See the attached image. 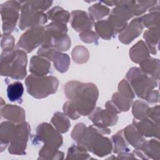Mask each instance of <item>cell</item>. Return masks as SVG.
Instances as JSON below:
<instances>
[{"label":"cell","instance_id":"39","mask_svg":"<svg viewBox=\"0 0 160 160\" xmlns=\"http://www.w3.org/2000/svg\"><path fill=\"white\" fill-rule=\"evenodd\" d=\"M118 90L121 95L128 98L132 99L134 98V93L133 92L131 86L126 79H122L119 83Z\"/></svg>","mask_w":160,"mask_h":160},{"label":"cell","instance_id":"35","mask_svg":"<svg viewBox=\"0 0 160 160\" xmlns=\"http://www.w3.org/2000/svg\"><path fill=\"white\" fill-rule=\"evenodd\" d=\"M112 101L121 111H128L132 102V99L128 98L119 92H116L112 95Z\"/></svg>","mask_w":160,"mask_h":160},{"label":"cell","instance_id":"7","mask_svg":"<svg viewBox=\"0 0 160 160\" xmlns=\"http://www.w3.org/2000/svg\"><path fill=\"white\" fill-rule=\"evenodd\" d=\"M47 16L34 8L30 1H24L21 6L19 27L21 30L41 26L47 22Z\"/></svg>","mask_w":160,"mask_h":160},{"label":"cell","instance_id":"36","mask_svg":"<svg viewBox=\"0 0 160 160\" xmlns=\"http://www.w3.org/2000/svg\"><path fill=\"white\" fill-rule=\"evenodd\" d=\"M64 154L58 149H50L43 146L39 152L38 159H62Z\"/></svg>","mask_w":160,"mask_h":160},{"label":"cell","instance_id":"30","mask_svg":"<svg viewBox=\"0 0 160 160\" xmlns=\"http://www.w3.org/2000/svg\"><path fill=\"white\" fill-rule=\"evenodd\" d=\"M51 122L56 129L61 133L66 132L71 126V123L66 115L59 112H57L54 114L51 119Z\"/></svg>","mask_w":160,"mask_h":160},{"label":"cell","instance_id":"23","mask_svg":"<svg viewBox=\"0 0 160 160\" xmlns=\"http://www.w3.org/2000/svg\"><path fill=\"white\" fill-rule=\"evenodd\" d=\"M123 135L126 140L136 148H139L145 141L142 136L133 124L128 126L123 130Z\"/></svg>","mask_w":160,"mask_h":160},{"label":"cell","instance_id":"46","mask_svg":"<svg viewBox=\"0 0 160 160\" xmlns=\"http://www.w3.org/2000/svg\"><path fill=\"white\" fill-rule=\"evenodd\" d=\"M145 100L150 103H155L159 101V92L158 91L152 90L146 96Z\"/></svg>","mask_w":160,"mask_h":160},{"label":"cell","instance_id":"14","mask_svg":"<svg viewBox=\"0 0 160 160\" xmlns=\"http://www.w3.org/2000/svg\"><path fill=\"white\" fill-rule=\"evenodd\" d=\"M71 26L78 32H86L91 30L94 22L93 20L87 12L81 10L71 12Z\"/></svg>","mask_w":160,"mask_h":160},{"label":"cell","instance_id":"47","mask_svg":"<svg viewBox=\"0 0 160 160\" xmlns=\"http://www.w3.org/2000/svg\"><path fill=\"white\" fill-rule=\"evenodd\" d=\"M106 109L107 110H108L109 111L112 112V113H115V114H118L121 112L120 109L114 104V103L112 101H108L106 103Z\"/></svg>","mask_w":160,"mask_h":160},{"label":"cell","instance_id":"13","mask_svg":"<svg viewBox=\"0 0 160 160\" xmlns=\"http://www.w3.org/2000/svg\"><path fill=\"white\" fill-rule=\"evenodd\" d=\"M89 115V118L92 121L94 126L99 128L113 126L118 119L117 114L112 113L106 109H102L99 107L94 108Z\"/></svg>","mask_w":160,"mask_h":160},{"label":"cell","instance_id":"41","mask_svg":"<svg viewBox=\"0 0 160 160\" xmlns=\"http://www.w3.org/2000/svg\"><path fill=\"white\" fill-rule=\"evenodd\" d=\"M79 38L82 41L88 43L96 42L99 39V36L96 32L91 30L81 32L79 34Z\"/></svg>","mask_w":160,"mask_h":160},{"label":"cell","instance_id":"9","mask_svg":"<svg viewBox=\"0 0 160 160\" xmlns=\"http://www.w3.org/2000/svg\"><path fill=\"white\" fill-rule=\"evenodd\" d=\"M46 39L45 28L42 26L28 29L19 38L18 46L26 52H30L44 43Z\"/></svg>","mask_w":160,"mask_h":160},{"label":"cell","instance_id":"26","mask_svg":"<svg viewBox=\"0 0 160 160\" xmlns=\"http://www.w3.org/2000/svg\"><path fill=\"white\" fill-rule=\"evenodd\" d=\"M159 27H157L146 31L143 35V38L147 43L149 51L152 54H156L158 51L159 40Z\"/></svg>","mask_w":160,"mask_h":160},{"label":"cell","instance_id":"45","mask_svg":"<svg viewBox=\"0 0 160 160\" xmlns=\"http://www.w3.org/2000/svg\"><path fill=\"white\" fill-rule=\"evenodd\" d=\"M159 106H156L154 108H149L148 111V117H149L154 122L159 124Z\"/></svg>","mask_w":160,"mask_h":160},{"label":"cell","instance_id":"10","mask_svg":"<svg viewBox=\"0 0 160 160\" xmlns=\"http://www.w3.org/2000/svg\"><path fill=\"white\" fill-rule=\"evenodd\" d=\"M30 134V126L26 122L17 124L8 151L10 154L23 155L25 154L27 142Z\"/></svg>","mask_w":160,"mask_h":160},{"label":"cell","instance_id":"40","mask_svg":"<svg viewBox=\"0 0 160 160\" xmlns=\"http://www.w3.org/2000/svg\"><path fill=\"white\" fill-rule=\"evenodd\" d=\"M63 111L64 114L72 119H76L80 117V114L77 112L74 106L72 104L71 101L69 100L64 103L63 106Z\"/></svg>","mask_w":160,"mask_h":160},{"label":"cell","instance_id":"16","mask_svg":"<svg viewBox=\"0 0 160 160\" xmlns=\"http://www.w3.org/2000/svg\"><path fill=\"white\" fill-rule=\"evenodd\" d=\"M134 155L141 159H159V142L155 139L144 141L133 151Z\"/></svg>","mask_w":160,"mask_h":160},{"label":"cell","instance_id":"33","mask_svg":"<svg viewBox=\"0 0 160 160\" xmlns=\"http://www.w3.org/2000/svg\"><path fill=\"white\" fill-rule=\"evenodd\" d=\"M89 16L94 20H99L108 15L109 12V9L101 2L96 3L89 8Z\"/></svg>","mask_w":160,"mask_h":160},{"label":"cell","instance_id":"29","mask_svg":"<svg viewBox=\"0 0 160 160\" xmlns=\"http://www.w3.org/2000/svg\"><path fill=\"white\" fill-rule=\"evenodd\" d=\"M68 28L66 24L57 22H52L45 27L46 36L57 38L66 35Z\"/></svg>","mask_w":160,"mask_h":160},{"label":"cell","instance_id":"2","mask_svg":"<svg viewBox=\"0 0 160 160\" xmlns=\"http://www.w3.org/2000/svg\"><path fill=\"white\" fill-rule=\"evenodd\" d=\"M27 55L19 49L3 50L1 55V75L14 79H22L26 76Z\"/></svg>","mask_w":160,"mask_h":160},{"label":"cell","instance_id":"22","mask_svg":"<svg viewBox=\"0 0 160 160\" xmlns=\"http://www.w3.org/2000/svg\"><path fill=\"white\" fill-rule=\"evenodd\" d=\"M140 69L154 79H159V61L149 57L139 63Z\"/></svg>","mask_w":160,"mask_h":160},{"label":"cell","instance_id":"12","mask_svg":"<svg viewBox=\"0 0 160 160\" xmlns=\"http://www.w3.org/2000/svg\"><path fill=\"white\" fill-rule=\"evenodd\" d=\"M37 54L52 61L56 69L60 72H64L69 68L70 59L66 54L62 53L54 48H46L42 46L39 49Z\"/></svg>","mask_w":160,"mask_h":160},{"label":"cell","instance_id":"24","mask_svg":"<svg viewBox=\"0 0 160 160\" xmlns=\"http://www.w3.org/2000/svg\"><path fill=\"white\" fill-rule=\"evenodd\" d=\"M94 27L96 34L103 39H111L116 34L114 28L108 19L97 21L94 24Z\"/></svg>","mask_w":160,"mask_h":160},{"label":"cell","instance_id":"1","mask_svg":"<svg viewBox=\"0 0 160 160\" xmlns=\"http://www.w3.org/2000/svg\"><path fill=\"white\" fill-rule=\"evenodd\" d=\"M64 91L67 98L80 115H89L95 108L99 95L95 84L72 81L66 84Z\"/></svg>","mask_w":160,"mask_h":160},{"label":"cell","instance_id":"21","mask_svg":"<svg viewBox=\"0 0 160 160\" xmlns=\"http://www.w3.org/2000/svg\"><path fill=\"white\" fill-rule=\"evenodd\" d=\"M16 125L12 122H3L0 128V141L1 151H3L6 146L11 142L15 131Z\"/></svg>","mask_w":160,"mask_h":160},{"label":"cell","instance_id":"31","mask_svg":"<svg viewBox=\"0 0 160 160\" xmlns=\"http://www.w3.org/2000/svg\"><path fill=\"white\" fill-rule=\"evenodd\" d=\"M114 145V153H122L128 152L129 148L128 144L126 141V139L123 135V130L118 131L116 134L113 135L111 138Z\"/></svg>","mask_w":160,"mask_h":160},{"label":"cell","instance_id":"11","mask_svg":"<svg viewBox=\"0 0 160 160\" xmlns=\"http://www.w3.org/2000/svg\"><path fill=\"white\" fill-rule=\"evenodd\" d=\"M36 137L44 143V146L50 149H58L62 144V137L59 132L47 122L38 126Z\"/></svg>","mask_w":160,"mask_h":160},{"label":"cell","instance_id":"43","mask_svg":"<svg viewBox=\"0 0 160 160\" xmlns=\"http://www.w3.org/2000/svg\"><path fill=\"white\" fill-rule=\"evenodd\" d=\"M31 5L36 9L44 12L52 4V1H29Z\"/></svg>","mask_w":160,"mask_h":160},{"label":"cell","instance_id":"5","mask_svg":"<svg viewBox=\"0 0 160 160\" xmlns=\"http://www.w3.org/2000/svg\"><path fill=\"white\" fill-rule=\"evenodd\" d=\"M126 79L136 94L143 99L158 85L155 79L138 68H131L126 74Z\"/></svg>","mask_w":160,"mask_h":160},{"label":"cell","instance_id":"18","mask_svg":"<svg viewBox=\"0 0 160 160\" xmlns=\"http://www.w3.org/2000/svg\"><path fill=\"white\" fill-rule=\"evenodd\" d=\"M1 112L4 118L14 123L19 124L23 122L26 119L24 109L16 105L6 104L1 106Z\"/></svg>","mask_w":160,"mask_h":160},{"label":"cell","instance_id":"8","mask_svg":"<svg viewBox=\"0 0 160 160\" xmlns=\"http://www.w3.org/2000/svg\"><path fill=\"white\" fill-rule=\"evenodd\" d=\"M21 3L19 1H8L1 5L3 34H10L14 29L21 8Z\"/></svg>","mask_w":160,"mask_h":160},{"label":"cell","instance_id":"20","mask_svg":"<svg viewBox=\"0 0 160 160\" xmlns=\"http://www.w3.org/2000/svg\"><path fill=\"white\" fill-rule=\"evenodd\" d=\"M129 56L133 62L139 64L149 57V49L143 41H138L130 49Z\"/></svg>","mask_w":160,"mask_h":160},{"label":"cell","instance_id":"27","mask_svg":"<svg viewBox=\"0 0 160 160\" xmlns=\"http://www.w3.org/2000/svg\"><path fill=\"white\" fill-rule=\"evenodd\" d=\"M24 92V86L19 81L14 82L8 85L7 88V96L11 102H22V96Z\"/></svg>","mask_w":160,"mask_h":160},{"label":"cell","instance_id":"42","mask_svg":"<svg viewBox=\"0 0 160 160\" xmlns=\"http://www.w3.org/2000/svg\"><path fill=\"white\" fill-rule=\"evenodd\" d=\"M14 39L11 34H2L1 36V48L3 50L14 49Z\"/></svg>","mask_w":160,"mask_h":160},{"label":"cell","instance_id":"19","mask_svg":"<svg viewBox=\"0 0 160 160\" xmlns=\"http://www.w3.org/2000/svg\"><path fill=\"white\" fill-rule=\"evenodd\" d=\"M51 69V62L49 59L41 56H34L30 61L29 69L31 74L36 76L46 75Z\"/></svg>","mask_w":160,"mask_h":160},{"label":"cell","instance_id":"28","mask_svg":"<svg viewBox=\"0 0 160 160\" xmlns=\"http://www.w3.org/2000/svg\"><path fill=\"white\" fill-rule=\"evenodd\" d=\"M46 16L48 19L53 21V22H60L64 24L69 21L71 16L68 11L59 6H56L48 11Z\"/></svg>","mask_w":160,"mask_h":160},{"label":"cell","instance_id":"37","mask_svg":"<svg viewBox=\"0 0 160 160\" xmlns=\"http://www.w3.org/2000/svg\"><path fill=\"white\" fill-rule=\"evenodd\" d=\"M72 58L77 63H84L89 59V52L88 49L81 46H76L72 51Z\"/></svg>","mask_w":160,"mask_h":160},{"label":"cell","instance_id":"6","mask_svg":"<svg viewBox=\"0 0 160 160\" xmlns=\"http://www.w3.org/2000/svg\"><path fill=\"white\" fill-rule=\"evenodd\" d=\"M133 1H113V5H116L108 20L114 28L116 34L122 31L127 26V22L131 19L133 14L131 6Z\"/></svg>","mask_w":160,"mask_h":160},{"label":"cell","instance_id":"44","mask_svg":"<svg viewBox=\"0 0 160 160\" xmlns=\"http://www.w3.org/2000/svg\"><path fill=\"white\" fill-rule=\"evenodd\" d=\"M87 127L82 123H79L73 129L72 132H71V137L72 138L76 141H78L79 139L81 137L83 132H84L86 128Z\"/></svg>","mask_w":160,"mask_h":160},{"label":"cell","instance_id":"32","mask_svg":"<svg viewBox=\"0 0 160 160\" xmlns=\"http://www.w3.org/2000/svg\"><path fill=\"white\" fill-rule=\"evenodd\" d=\"M156 2V1H133L131 6L133 16L142 14L148 8L154 6Z\"/></svg>","mask_w":160,"mask_h":160},{"label":"cell","instance_id":"38","mask_svg":"<svg viewBox=\"0 0 160 160\" xmlns=\"http://www.w3.org/2000/svg\"><path fill=\"white\" fill-rule=\"evenodd\" d=\"M91 157L86 151H82L79 149L77 145H73L69 148L68 152V156L66 159H89Z\"/></svg>","mask_w":160,"mask_h":160},{"label":"cell","instance_id":"4","mask_svg":"<svg viewBox=\"0 0 160 160\" xmlns=\"http://www.w3.org/2000/svg\"><path fill=\"white\" fill-rule=\"evenodd\" d=\"M25 84L28 93L37 99H41L56 92L58 86V79L52 76H36L32 74L28 76Z\"/></svg>","mask_w":160,"mask_h":160},{"label":"cell","instance_id":"34","mask_svg":"<svg viewBox=\"0 0 160 160\" xmlns=\"http://www.w3.org/2000/svg\"><path fill=\"white\" fill-rule=\"evenodd\" d=\"M148 105L144 101L137 100L132 106V114L136 119H141L148 117Z\"/></svg>","mask_w":160,"mask_h":160},{"label":"cell","instance_id":"15","mask_svg":"<svg viewBox=\"0 0 160 160\" xmlns=\"http://www.w3.org/2000/svg\"><path fill=\"white\" fill-rule=\"evenodd\" d=\"M143 25L139 18L132 19L125 28L119 32V39L125 44H129L142 31Z\"/></svg>","mask_w":160,"mask_h":160},{"label":"cell","instance_id":"17","mask_svg":"<svg viewBox=\"0 0 160 160\" xmlns=\"http://www.w3.org/2000/svg\"><path fill=\"white\" fill-rule=\"evenodd\" d=\"M132 124L142 135L146 137L154 136L159 138V124H156L147 118L141 119H134Z\"/></svg>","mask_w":160,"mask_h":160},{"label":"cell","instance_id":"25","mask_svg":"<svg viewBox=\"0 0 160 160\" xmlns=\"http://www.w3.org/2000/svg\"><path fill=\"white\" fill-rule=\"evenodd\" d=\"M143 26L149 29L159 27V6H152L149 9V13L140 18Z\"/></svg>","mask_w":160,"mask_h":160},{"label":"cell","instance_id":"3","mask_svg":"<svg viewBox=\"0 0 160 160\" xmlns=\"http://www.w3.org/2000/svg\"><path fill=\"white\" fill-rule=\"evenodd\" d=\"M77 142V146L81 150L89 151L99 157L110 154L112 149L109 139L103 136L95 126L86 128Z\"/></svg>","mask_w":160,"mask_h":160}]
</instances>
